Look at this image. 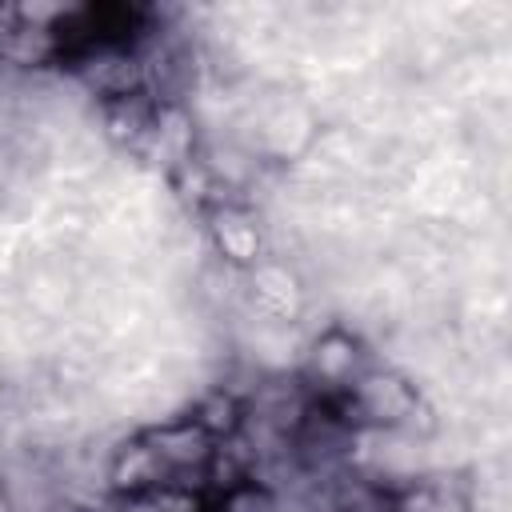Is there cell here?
<instances>
[{
  "instance_id": "obj_1",
  "label": "cell",
  "mask_w": 512,
  "mask_h": 512,
  "mask_svg": "<svg viewBox=\"0 0 512 512\" xmlns=\"http://www.w3.org/2000/svg\"><path fill=\"white\" fill-rule=\"evenodd\" d=\"M344 420L356 432H412V436H432L440 420L432 416V400L424 384L404 372L400 364L372 360L356 384L336 400Z\"/></svg>"
},
{
  "instance_id": "obj_2",
  "label": "cell",
  "mask_w": 512,
  "mask_h": 512,
  "mask_svg": "<svg viewBox=\"0 0 512 512\" xmlns=\"http://www.w3.org/2000/svg\"><path fill=\"white\" fill-rule=\"evenodd\" d=\"M372 360H376V352H372L368 336L356 324L328 320L312 336L300 340L296 376L304 380V388L312 392V400L336 404Z\"/></svg>"
},
{
  "instance_id": "obj_3",
  "label": "cell",
  "mask_w": 512,
  "mask_h": 512,
  "mask_svg": "<svg viewBox=\"0 0 512 512\" xmlns=\"http://www.w3.org/2000/svg\"><path fill=\"white\" fill-rule=\"evenodd\" d=\"M196 224H200V240L212 264L236 276H244L272 252V224L256 200H236V196L220 200L204 216H196Z\"/></svg>"
},
{
  "instance_id": "obj_4",
  "label": "cell",
  "mask_w": 512,
  "mask_h": 512,
  "mask_svg": "<svg viewBox=\"0 0 512 512\" xmlns=\"http://www.w3.org/2000/svg\"><path fill=\"white\" fill-rule=\"evenodd\" d=\"M308 304H312L308 276L284 252H268L256 268L240 276V308L264 324L296 328L308 316Z\"/></svg>"
},
{
  "instance_id": "obj_5",
  "label": "cell",
  "mask_w": 512,
  "mask_h": 512,
  "mask_svg": "<svg viewBox=\"0 0 512 512\" xmlns=\"http://www.w3.org/2000/svg\"><path fill=\"white\" fill-rule=\"evenodd\" d=\"M140 432L156 448V456L168 472V484H192V488L208 492V472L216 464L220 440H212L188 412H172L164 420H152Z\"/></svg>"
},
{
  "instance_id": "obj_6",
  "label": "cell",
  "mask_w": 512,
  "mask_h": 512,
  "mask_svg": "<svg viewBox=\"0 0 512 512\" xmlns=\"http://www.w3.org/2000/svg\"><path fill=\"white\" fill-rule=\"evenodd\" d=\"M168 484V472L156 456V448L148 444V436L140 428L116 436L104 456H100V488L104 500H128V496H148L156 488Z\"/></svg>"
},
{
  "instance_id": "obj_7",
  "label": "cell",
  "mask_w": 512,
  "mask_h": 512,
  "mask_svg": "<svg viewBox=\"0 0 512 512\" xmlns=\"http://www.w3.org/2000/svg\"><path fill=\"white\" fill-rule=\"evenodd\" d=\"M480 488L468 468H424L392 484V512H476Z\"/></svg>"
},
{
  "instance_id": "obj_8",
  "label": "cell",
  "mask_w": 512,
  "mask_h": 512,
  "mask_svg": "<svg viewBox=\"0 0 512 512\" xmlns=\"http://www.w3.org/2000/svg\"><path fill=\"white\" fill-rule=\"evenodd\" d=\"M184 412H188L212 440L224 444V440H232V436L240 432V424H244V396H240V384H232L228 376L208 380V384H200V388L188 396Z\"/></svg>"
},
{
  "instance_id": "obj_9",
  "label": "cell",
  "mask_w": 512,
  "mask_h": 512,
  "mask_svg": "<svg viewBox=\"0 0 512 512\" xmlns=\"http://www.w3.org/2000/svg\"><path fill=\"white\" fill-rule=\"evenodd\" d=\"M208 512H276V488L260 476L236 480L208 496Z\"/></svg>"
},
{
  "instance_id": "obj_10",
  "label": "cell",
  "mask_w": 512,
  "mask_h": 512,
  "mask_svg": "<svg viewBox=\"0 0 512 512\" xmlns=\"http://www.w3.org/2000/svg\"><path fill=\"white\" fill-rule=\"evenodd\" d=\"M36 512H100V500H80V496H56Z\"/></svg>"
},
{
  "instance_id": "obj_11",
  "label": "cell",
  "mask_w": 512,
  "mask_h": 512,
  "mask_svg": "<svg viewBox=\"0 0 512 512\" xmlns=\"http://www.w3.org/2000/svg\"><path fill=\"white\" fill-rule=\"evenodd\" d=\"M12 396H16V384H12V372H8V364L0 360V416H8V408H12Z\"/></svg>"
},
{
  "instance_id": "obj_12",
  "label": "cell",
  "mask_w": 512,
  "mask_h": 512,
  "mask_svg": "<svg viewBox=\"0 0 512 512\" xmlns=\"http://www.w3.org/2000/svg\"><path fill=\"white\" fill-rule=\"evenodd\" d=\"M0 512H24L20 500H16V492H12V480L4 472V464H0Z\"/></svg>"
}]
</instances>
